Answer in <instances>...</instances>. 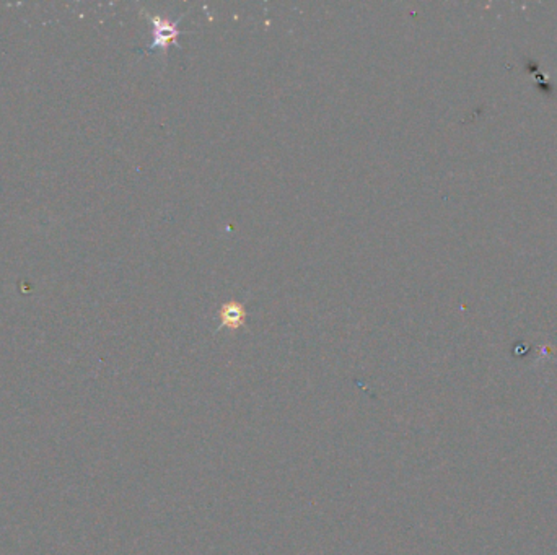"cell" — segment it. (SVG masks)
<instances>
[{"label":"cell","mask_w":557,"mask_h":555,"mask_svg":"<svg viewBox=\"0 0 557 555\" xmlns=\"http://www.w3.org/2000/svg\"><path fill=\"white\" fill-rule=\"evenodd\" d=\"M149 20L154 25V41L150 44V51L155 49H167L170 44H176V38L181 35L179 31L178 23L181 18L178 20H167V18L160 17V15H149Z\"/></svg>","instance_id":"1"},{"label":"cell","mask_w":557,"mask_h":555,"mask_svg":"<svg viewBox=\"0 0 557 555\" xmlns=\"http://www.w3.org/2000/svg\"><path fill=\"white\" fill-rule=\"evenodd\" d=\"M220 319H222V327H230V329L241 327L246 321L245 304L235 302L225 303L220 309Z\"/></svg>","instance_id":"2"}]
</instances>
